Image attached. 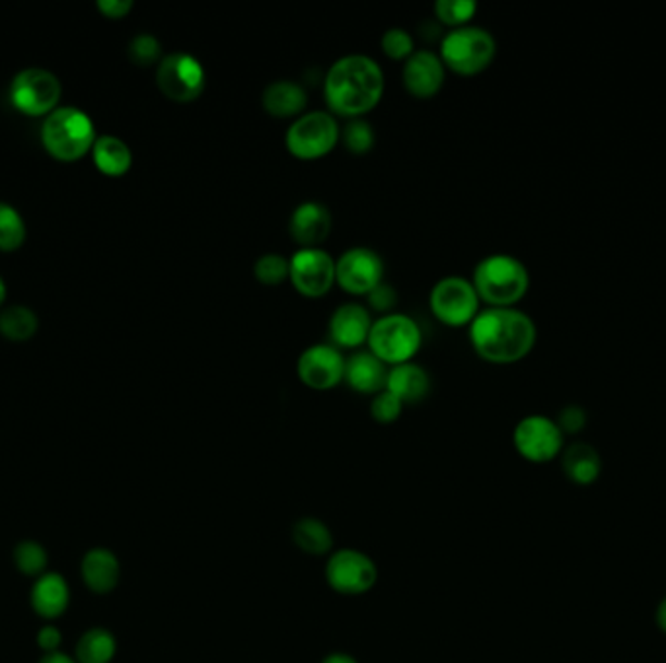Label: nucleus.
<instances>
[{
	"label": "nucleus",
	"mask_w": 666,
	"mask_h": 663,
	"mask_svg": "<svg viewBox=\"0 0 666 663\" xmlns=\"http://www.w3.org/2000/svg\"><path fill=\"white\" fill-rule=\"evenodd\" d=\"M366 308L370 311H376L378 318L380 316H388V314H394L395 306H398V292H395L392 284L388 282H380L376 289L370 290L365 296Z\"/></svg>",
	"instance_id": "nucleus-37"
},
{
	"label": "nucleus",
	"mask_w": 666,
	"mask_h": 663,
	"mask_svg": "<svg viewBox=\"0 0 666 663\" xmlns=\"http://www.w3.org/2000/svg\"><path fill=\"white\" fill-rule=\"evenodd\" d=\"M26 240V225L18 211L0 203V250L14 252Z\"/></svg>",
	"instance_id": "nucleus-32"
},
{
	"label": "nucleus",
	"mask_w": 666,
	"mask_h": 663,
	"mask_svg": "<svg viewBox=\"0 0 666 663\" xmlns=\"http://www.w3.org/2000/svg\"><path fill=\"white\" fill-rule=\"evenodd\" d=\"M385 259L365 245L349 247L336 259V284L351 296H366L385 282Z\"/></svg>",
	"instance_id": "nucleus-12"
},
{
	"label": "nucleus",
	"mask_w": 666,
	"mask_h": 663,
	"mask_svg": "<svg viewBox=\"0 0 666 663\" xmlns=\"http://www.w3.org/2000/svg\"><path fill=\"white\" fill-rule=\"evenodd\" d=\"M447 66L441 56L431 49H415L402 68V85L405 92L415 100H431L441 94L447 82Z\"/></svg>",
	"instance_id": "nucleus-16"
},
{
	"label": "nucleus",
	"mask_w": 666,
	"mask_h": 663,
	"mask_svg": "<svg viewBox=\"0 0 666 663\" xmlns=\"http://www.w3.org/2000/svg\"><path fill=\"white\" fill-rule=\"evenodd\" d=\"M562 466H564L567 479L577 485H591L599 479L602 471L599 451L582 442H577L565 449Z\"/></svg>",
	"instance_id": "nucleus-24"
},
{
	"label": "nucleus",
	"mask_w": 666,
	"mask_h": 663,
	"mask_svg": "<svg viewBox=\"0 0 666 663\" xmlns=\"http://www.w3.org/2000/svg\"><path fill=\"white\" fill-rule=\"evenodd\" d=\"M435 18L449 29L464 28L478 14L476 0H437L435 2Z\"/></svg>",
	"instance_id": "nucleus-30"
},
{
	"label": "nucleus",
	"mask_w": 666,
	"mask_h": 663,
	"mask_svg": "<svg viewBox=\"0 0 666 663\" xmlns=\"http://www.w3.org/2000/svg\"><path fill=\"white\" fill-rule=\"evenodd\" d=\"M366 346L388 368L413 362L423 346L419 323L407 314H388L373 321Z\"/></svg>",
	"instance_id": "nucleus-6"
},
{
	"label": "nucleus",
	"mask_w": 666,
	"mask_h": 663,
	"mask_svg": "<svg viewBox=\"0 0 666 663\" xmlns=\"http://www.w3.org/2000/svg\"><path fill=\"white\" fill-rule=\"evenodd\" d=\"M80 572H83L86 588L98 596H103L117 588L120 576H122V564L115 557V552L98 547V549H90L86 552Z\"/></svg>",
	"instance_id": "nucleus-22"
},
{
	"label": "nucleus",
	"mask_w": 666,
	"mask_h": 663,
	"mask_svg": "<svg viewBox=\"0 0 666 663\" xmlns=\"http://www.w3.org/2000/svg\"><path fill=\"white\" fill-rule=\"evenodd\" d=\"M388 366L378 360L368 348L355 350L349 356L345 362V380L349 387L359 395H370L375 397L376 393L385 392L386 380H388Z\"/></svg>",
	"instance_id": "nucleus-19"
},
{
	"label": "nucleus",
	"mask_w": 666,
	"mask_h": 663,
	"mask_svg": "<svg viewBox=\"0 0 666 663\" xmlns=\"http://www.w3.org/2000/svg\"><path fill=\"white\" fill-rule=\"evenodd\" d=\"M39 663H78L73 660L71 655L63 654V652H53V654H46Z\"/></svg>",
	"instance_id": "nucleus-42"
},
{
	"label": "nucleus",
	"mask_w": 666,
	"mask_h": 663,
	"mask_svg": "<svg viewBox=\"0 0 666 663\" xmlns=\"http://www.w3.org/2000/svg\"><path fill=\"white\" fill-rule=\"evenodd\" d=\"M289 271H291V262L281 253H263L254 263L255 281L263 286L272 289L281 286L289 281Z\"/></svg>",
	"instance_id": "nucleus-31"
},
{
	"label": "nucleus",
	"mask_w": 666,
	"mask_h": 663,
	"mask_svg": "<svg viewBox=\"0 0 666 663\" xmlns=\"http://www.w3.org/2000/svg\"><path fill=\"white\" fill-rule=\"evenodd\" d=\"M498 55V41L493 34L479 26L449 29L441 39L439 56L447 71L454 75L478 76L493 65Z\"/></svg>",
	"instance_id": "nucleus-4"
},
{
	"label": "nucleus",
	"mask_w": 666,
	"mask_h": 663,
	"mask_svg": "<svg viewBox=\"0 0 666 663\" xmlns=\"http://www.w3.org/2000/svg\"><path fill=\"white\" fill-rule=\"evenodd\" d=\"M557 426L564 434H577L587 424V412L579 405H567L557 415Z\"/></svg>",
	"instance_id": "nucleus-38"
},
{
	"label": "nucleus",
	"mask_w": 666,
	"mask_h": 663,
	"mask_svg": "<svg viewBox=\"0 0 666 663\" xmlns=\"http://www.w3.org/2000/svg\"><path fill=\"white\" fill-rule=\"evenodd\" d=\"M386 390L404 405H417L431 393V375L417 362L392 366L388 370Z\"/></svg>",
	"instance_id": "nucleus-21"
},
{
	"label": "nucleus",
	"mask_w": 666,
	"mask_h": 663,
	"mask_svg": "<svg viewBox=\"0 0 666 663\" xmlns=\"http://www.w3.org/2000/svg\"><path fill=\"white\" fill-rule=\"evenodd\" d=\"M331 228H334L331 213L328 206L322 205L318 201H304L301 205L294 206L289 216V234L292 242L301 250L319 247L328 240Z\"/></svg>",
	"instance_id": "nucleus-18"
},
{
	"label": "nucleus",
	"mask_w": 666,
	"mask_h": 663,
	"mask_svg": "<svg viewBox=\"0 0 666 663\" xmlns=\"http://www.w3.org/2000/svg\"><path fill=\"white\" fill-rule=\"evenodd\" d=\"M469 281L488 308H516L530 289V272L515 255L491 253L476 265Z\"/></svg>",
	"instance_id": "nucleus-3"
},
{
	"label": "nucleus",
	"mask_w": 666,
	"mask_h": 663,
	"mask_svg": "<svg viewBox=\"0 0 666 663\" xmlns=\"http://www.w3.org/2000/svg\"><path fill=\"white\" fill-rule=\"evenodd\" d=\"M38 331L36 314L24 306L4 309L0 314V333L10 341H28Z\"/></svg>",
	"instance_id": "nucleus-28"
},
{
	"label": "nucleus",
	"mask_w": 666,
	"mask_h": 663,
	"mask_svg": "<svg viewBox=\"0 0 666 663\" xmlns=\"http://www.w3.org/2000/svg\"><path fill=\"white\" fill-rule=\"evenodd\" d=\"M481 299L474 284L461 275H449L435 282L429 294L431 314L447 328H469L481 311Z\"/></svg>",
	"instance_id": "nucleus-8"
},
{
	"label": "nucleus",
	"mask_w": 666,
	"mask_h": 663,
	"mask_svg": "<svg viewBox=\"0 0 666 663\" xmlns=\"http://www.w3.org/2000/svg\"><path fill=\"white\" fill-rule=\"evenodd\" d=\"M92 156H95L96 168L100 169L103 176L122 178L131 169V149L122 139L112 137V135L96 139Z\"/></svg>",
	"instance_id": "nucleus-25"
},
{
	"label": "nucleus",
	"mask_w": 666,
	"mask_h": 663,
	"mask_svg": "<svg viewBox=\"0 0 666 663\" xmlns=\"http://www.w3.org/2000/svg\"><path fill=\"white\" fill-rule=\"evenodd\" d=\"M380 49L390 61L405 63L415 53V39L407 29H386L382 38H380Z\"/></svg>",
	"instance_id": "nucleus-34"
},
{
	"label": "nucleus",
	"mask_w": 666,
	"mask_h": 663,
	"mask_svg": "<svg viewBox=\"0 0 666 663\" xmlns=\"http://www.w3.org/2000/svg\"><path fill=\"white\" fill-rule=\"evenodd\" d=\"M41 141L53 158L75 162L95 149V123L76 107L49 113L41 127Z\"/></svg>",
	"instance_id": "nucleus-5"
},
{
	"label": "nucleus",
	"mask_w": 666,
	"mask_h": 663,
	"mask_svg": "<svg viewBox=\"0 0 666 663\" xmlns=\"http://www.w3.org/2000/svg\"><path fill=\"white\" fill-rule=\"evenodd\" d=\"M513 444L520 458L530 463H548L564 449V432L544 415H530L518 422L513 432Z\"/></svg>",
	"instance_id": "nucleus-13"
},
{
	"label": "nucleus",
	"mask_w": 666,
	"mask_h": 663,
	"mask_svg": "<svg viewBox=\"0 0 666 663\" xmlns=\"http://www.w3.org/2000/svg\"><path fill=\"white\" fill-rule=\"evenodd\" d=\"M319 663H359L355 658L351 654H345V652H334V654H328L322 662Z\"/></svg>",
	"instance_id": "nucleus-41"
},
{
	"label": "nucleus",
	"mask_w": 666,
	"mask_h": 663,
	"mask_svg": "<svg viewBox=\"0 0 666 663\" xmlns=\"http://www.w3.org/2000/svg\"><path fill=\"white\" fill-rule=\"evenodd\" d=\"M14 564L26 576H43L48 569V551L36 541H20L14 549Z\"/></svg>",
	"instance_id": "nucleus-33"
},
{
	"label": "nucleus",
	"mask_w": 666,
	"mask_h": 663,
	"mask_svg": "<svg viewBox=\"0 0 666 663\" xmlns=\"http://www.w3.org/2000/svg\"><path fill=\"white\" fill-rule=\"evenodd\" d=\"M378 569L366 552L357 549H339L329 554L326 564V582L341 596H363L375 588Z\"/></svg>",
	"instance_id": "nucleus-11"
},
{
	"label": "nucleus",
	"mask_w": 666,
	"mask_h": 663,
	"mask_svg": "<svg viewBox=\"0 0 666 663\" xmlns=\"http://www.w3.org/2000/svg\"><path fill=\"white\" fill-rule=\"evenodd\" d=\"M61 82L53 73L43 68H26L14 78L10 98L16 110L38 117L55 112L56 103L61 100Z\"/></svg>",
	"instance_id": "nucleus-15"
},
{
	"label": "nucleus",
	"mask_w": 666,
	"mask_h": 663,
	"mask_svg": "<svg viewBox=\"0 0 666 663\" xmlns=\"http://www.w3.org/2000/svg\"><path fill=\"white\" fill-rule=\"evenodd\" d=\"M376 132L373 125L361 119H349L345 125H341V137L339 144L351 152L353 156H366L370 150L375 149Z\"/></svg>",
	"instance_id": "nucleus-29"
},
{
	"label": "nucleus",
	"mask_w": 666,
	"mask_h": 663,
	"mask_svg": "<svg viewBox=\"0 0 666 663\" xmlns=\"http://www.w3.org/2000/svg\"><path fill=\"white\" fill-rule=\"evenodd\" d=\"M98 9L108 18H125L133 10V0H98Z\"/></svg>",
	"instance_id": "nucleus-39"
},
{
	"label": "nucleus",
	"mask_w": 666,
	"mask_h": 663,
	"mask_svg": "<svg viewBox=\"0 0 666 663\" xmlns=\"http://www.w3.org/2000/svg\"><path fill=\"white\" fill-rule=\"evenodd\" d=\"M469 345L488 365L511 366L535 350V319L518 308H486L468 328Z\"/></svg>",
	"instance_id": "nucleus-2"
},
{
	"label": "nucleus",
	"mask_w": 666,
	"mask_h": 663,
	"mask_svg": "<svg viewBox=\"0 0 666 663\" xmlns=\"http://www.w3.org/2000/svg\"><path fill=\"white\" fill-rule=\"evenodd\" d=\"M29 601H32V608L39 616L56 619V616L63 615L68 608L71 589H68V584L61 574L46 572L34 584L32 594H29Z\"/></svg>",
	"instance_id": "nucleus-23"
},
{
	"label": "nucleus",
	"mask_w": 666,
	"mask_h": 663,
	"mask_svg": "<svg viewBox=\"0 0 666 663\" xmlns=\"http://www.w3.org/2000/svg\"><path fill=\"white\" fill-rule=\"evenodd\" d=\"M373 321L375 319L370 309L363 304L357 302L341 304L329 318V343L338 346L339 350H351V353L361 350L368 341Z\"/></svg>",
	"instance_id": "nucleus-17"
},
{
	"label": "nucleus",
	"mask_w": 666,
	"mask_h": 663,
	"mask_svg": "<svg viewBox=\"0 0 666 663\" xmlns=\"http://www.w3.org/2000/svg\"><path fill=\"white\" fill-rule=\"evenodd\" d=\"M386 90L385 71L363 53L339 56L324 76V100L331 115L361 119L378 107Z\"/></svg>",
	"instance_id": "nucleus-1"
},
{
	"label": "nucleus",
	"mask_w": 666,
	"mask_h": 663,
	"mask_svg": "<svg viewBox=\"0 0 666 663\" xmlns=\"http://www.w3.org/2000/svg\"><path fill=\"white\" fill-rule=\"evenodd\" d=\"M345 362L348 358L338 346L316 343L302 350L297 360V375L309 390L329 392L345 380Z\"/></svg>",
	"instance_id": "nucleus-14"
},
{
	"label": "nucleus",
	"mask_w": 666,
	"mask_h": 663,
	"mask_svg": "<svg viewBox=\"0 0 666 663\" xmlns=\"http://www.w3.org/2000/svg\"><path fill=\"white\" fill-rule=\"evenodd\" d=\"M61 642H63V636L56 630L55 626H43V628L39 630L38 646L46 654L59 652Z\"/></svg>",
	"instance_id": "nucleus-40"
},
{
	"label": "nucleus",
	"mask_w": 666,
	"mask_h": 663,
	"mask_svg": "<svg viewBox=\"0 0 666 663\" xmlns=\"http://www.w3.org/2000/svg\"><path fill=\"white\" fill-rule=\"evenodd\" d=\"M129 56L139 66H159L162 61V46L151 34H139L129 43Z\"/></svg>",
	"instance_id": "nucleus-35"
},
{
	"label": "nucleus",
	"mask_w": 666,
	"mask_h": 663,
	"mask_svg": "<svg viewBox=\"0 0 666 663\" xmlns=\"http://www.w3.org/2000/svg\"><path fill=\"white\" fill-rule=\"evenodd\" d=\"M156 86L172 102H196L205 92V66L191 53H169L156 66Z\"/></svg>",
	"instance_id": "nucleus-9"
},
{
	"label": "nucleus",
	"mask_w": 666,
	"mask_h": 663,
	"mask_svg": "<svg viewBox=\"0 0 666 663\" xmlns=\"http://www.w3.org/2000/svg\"><path fill=\"white\" fill-rule=\"evenodd\" d=\"M117 654V640L108 628H90L76 646L78 663H112Z\"/></svg>",
	"instance_id": "nucleus-27"
},
{
	"label": "nucleus",
	"mask_w": 666,
	"mask_h": 663,
	"mask_svg": "<svg viewBox=\"0 0 666 663\" xmlns=\"http://www.w3.org/2000/svg\"><path fill=\"white\" fill-rule=\"evenodd\" d=\"M263 112L275 119H297L309 107V94L304 86L294 80H275L265 86L262 94Z\"/></svg>",
	"instance_id": "nucleus-20"
},
{
	"label": "nucleus",
	"mask_w": 666,
	"mask_h": 663,
	"mask_svg": "<svg viewBox=\"0 0 666 663\" xmlns=\"http://www.w3.org/2000/svg\"><path fill=\"white\" fill-rule=\"evenodd\" d=\"M4 298H7V286H4V282L0 279V304L4 302Z\"/></svg>",
	"instance_id": "nucleus-44"
},
{
	"label": "nucleus",
	"mask_w": 666,
	"mask_h": 663,
	"mask_svg": "<svg viewBox=\"0 0 666 663\" xmlns=\"http://www.w3.org/2000/svg\"><path fill=\"white\" fill-rule=\"evenodd\" d=\"M292 543L299 547V551L324 557L334 549V533L329 532L328 525L318 518H301L292 525Z\"/></svg>",
	"instance_id": "nucleus-26"
},
{
	"label": "nucleus",
	"mask_w": 666,
	"mask_h": 663,
	"mask_svg": "<svg viewBox=\"0 0 666 663\" xmlns=\"http://www.w3.org/2000/svg\"><path fill=\"white\" fill-rule=\"evenodd\" d=\"M657 625L663 633H666V598L661 601L657 609Z\"/></svg>",
	"instance_id": "nucleus-43"
},
{
	"label": "nucleus",
	"mask_w": 666,
	"mask_h": 663,
	"mask_svg": "<svg viewBox=\"0 0 666 663\" xmlns=\"http://www.w3.org/2000/svg\"><path fill=\"white\" fill-rule=\"evenodd\" d=\"M341 125L328 110L302 113L285 132V149L292 158L316 162L338 149Z\"/></svg>",
	"instance_id": "nucleus-7"
},
{
	"label": "nucleus",
	"mask_w": 666,
	"mask_h": 663,
	"mask_svg": "<svg viewBox=\"0 0 666 663\" xmlns=\"http://www.w3.org/2000/svg\"><path fill=\"white\" fill-rule=\"evenodd\" d=\"M289 282L302 298L319 299L336 286V259L322 247H304L289 257Z\"/></svg>",
	"instance_id": "nucleus-10"
},
{
	"label": "nucleus",
	"mask_w": 666,
	"mask_h": 663,
	"mask_svg": "<svg viewBox=\"0 0 666 663\" xmlns=\"http://www.w3.org/2000/svg\"><path fill=\"white\" fill-rule=\"evenodd\" d=\"M404 403L395 397L394 393L385 392L376 393L370 401V417L378 424H394L402 412H404Z\"/></svg>",
	"instance_id": "nucleus-36"
}]
</instances>
